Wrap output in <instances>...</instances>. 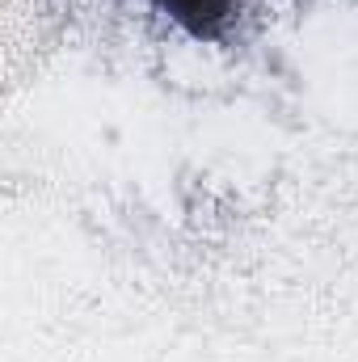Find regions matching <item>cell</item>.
<instances>
[{"instance_id": "6da1fadb", "label": "cell", "mask_w": 358, "mask_h": 362, "mask_svg": "<svg viewBox=\"0 0 358 362\" xmlns=\"http://www.w3.org/2000/svg\"><path fill=\"white\" fill-rule=\"evenodd\" d=\"M156 8L169 13L194 38H219L236 13V0H156Z\"/></svg>"}]
</instances>
